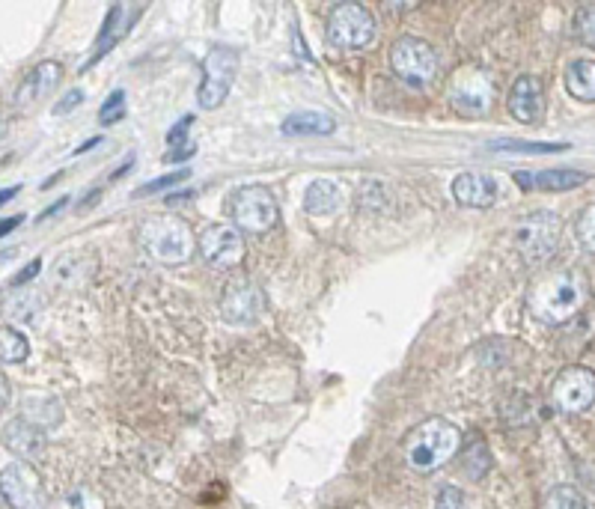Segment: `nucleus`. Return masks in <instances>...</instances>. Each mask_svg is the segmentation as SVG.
<instances>
[{
	"label": "nucleus",
	"instance_id": "1",
	"mask_svg": "<svg viewBox=\"0 0 595 509\" xmlns=\"http://www.w3.org/2000/svg\"><path fill=\"white\" fill-rule=\"evenodd\" d=\"M590 298V280L578 268H566L539 280L530 292V313L542 325H566L572 322Z\"/></svg>",
	"mask_w": 595,
	"mask_h": 509
},
{
	"label": "nucleus",
	"instance_id": "2",
	"mask_svg": "<svg viewBox=\"0 0 595 509\" xmlns=\"http://www.w3.org/2000/svg\"><path fill=\"white\" fill-rule=\"evenodd\" d=\"M462 447V432L444 417H429L420 426H414L402 441V456L411 471L432 474L441 465H447Z\"/></svg>",
	"mask_w": 595,
	"mask_h": 509
},
{
	"label": "nucleus",
	"instance_id": "3",
	"mask_svg": "<svg viewBox=\"0 0 595 509\" xmlns=\"http://www.w3.org/2000/svg\"><path fill=\"white\" fill-rule=\"evenodd\" d=\"M140 248L161 265H182L197 254V236L179 215H158L140 227Z\"/></svg>",
	"mask_w": 595,
	"mask_h": 509
},
{
	"label": "nucleus",
	"instance_id": "4",
	"mask_svg": "<svg viewBox=\"0 0 595 509\" xmlns=\"http://www.w3.org/2000/svg\"><path fill=\"white\" fill-rule=\"evenodd\" d=\"M390 69L408 87H426L438 75V51L420 36H399L390 45Z\"/></svg>",
	"mask_w": 595,
	"mask_h": 509
},
{
	"label": "nucleus",
	"instance_id": "5",
	"mask_svg": "<svg viewBox=\"0 0 595 509\" xmlns=\"http://www.w3.org/2000/svg\"><path fill=\"white\" fill-rule=\"evenodd\" d=\"M378 36L375 15L363 3H337L328 15V39L340 51H360Z\"/></svg>",
	"mask_w": 595,
	"mask_h": 509
},
{
	"label": "nucleus",
	"instance_id": "6",
	"mask_svg": "<svg viewBox=\"0 0 595 509\" xmlns=\"http://www.w3.org/2000/svg\"><path fill=\"white\" fill-rule=\"evenodd\" d=\"M560 236H563V221H560V215H554L548 209L530 212L515 227V245H518V254L524 256L527 265L545 262L548 256L557 251Z\"/></svg>",
	"mask_w": 595,
	"mask_h": 509
},
{
	"label": "nucleus",
	"instance_id": "7",
	"mask_svg": "<svg viewBox=\"0 0 595 509\" xmlns=\"http://www.w3.org/2000/svg\"><path fill=\"white\" fill-rule=\"evenodd\" d=\"M236 75L238 51L227 48V45L209 48L206 66H203V84H200V90H197L200 108H203V111H218V108L227 102V96H230V90H233V84H236Z\"/></svg>",
	"mask_w": 595,
	"mask_h": 509
},
{
	"label": "nucleus",
	"instance_id": "8",
	"mask_svg": "<svg viewBox=\"0 0 595 509\" xmlns=\"http://www.w3.org/2000/svg\"><path fill=\"white\" fill-rule=\"evenodd\" d=\"M280 221V206L271 188L265 185H244L233 194V224L244 233H268Z\"/></svg>",
	"mask_w": 595,
	"mask_h": 509
},
{
	"label": "nucleus",
	"instance_id": "9",
	"mask_svg": "<svg viewBox=\"0 0 595 509\" xmlns=\"http://www.w3.org/2000/svg\"><path fill=\"white\" fill-rule=\"evenodd\" d=\"M450 102L465 117H485L494 102L491 75L479 66H462L450 81Z\"/></svg>",
	"mask_w": 595,
	"mask_h": 509
},
{
	"label": "nucleus",
	"instance_id": "10",
	"mask_svg": "<svg viewBox=\"0 0 595 509\" xmlns=\"http://www.w3.org/2000/svg\"><path fill=\"white\" fill-rule=\"evenodd\" d=\"M0 498L9 509H48L42 480L27 462H12L0 471Z\"/></svg>",
	"mask_w": 595,
	"mask_h": 509
},
{
	"label": "nucleus",
	"instance_id": "11",
	"mask_svg": "<svg viewBox=\"0 0 595 509\" xmlns=\"http://www.w3.org/2000/svg\"><path fill=\"white\" fill-rule=\"evenodd\" d=\"M551 402L560 414H581L595 402V373L590 367H566L551 387Z\"/></svg>",
	"mask_w": 595,
	"mask_h": 509
},
{
	"label": "nucleus",
	"instance_id": "12",
	"mask_svg": "<svg viewBox=\"0 0 595 509\" xmlns=\"http://www.w3.org/2000/svg\"><path fill=\"white\" fill-rule=\"evenodd\" d=\"M197 251L203 254V259L212 268H236L238 262L244 259V239L241 230H236L233 224H215L206 227L203 236L197 239Z\"/></svg>",
	"mask_w": 595,
	"mask_h": 509
},
{
	"label": "nucleus",
	"instance_id": "13",
	"mask_svg": "<svg viewBox=\"0 0 595 509\" xmlns=\"http://www.w3.org/2000/svg\"><path fill=\"white\" fill-rule=\"evenodd\" d=\"M224 316L233 325H247L256 322L259 313L265 310V292L253 283V280H233L224 289Z\"/></svg>",
	"mask_w": 595,
	"mask_h": 509
},
{
	"label": "nucleus",
	"instance_id": "14",
	"mask_svg": "<svg viewBox=\"0 0 595 509\" xmlns=\"http://www.w3.org/2000/svg\"><path fill=\"white\" fill-rule=\"evenodd\" d=\"M509 114L524 123V126H536L545 114V87L539 78L533 75H521L512 90H509Z\"/></svg>",
	"mask_w": 595,
	"mask_h": 509
},
{
	"label": "nucleus",
	"instance_id": "15",
	"mask_svg": "<svg viewBox=\"0 0 595 509\" xmlns=\"http://www.w3.org/2000/svg\"><path fill=\"white\" fill-rule=\"evenodd\" d=\"M453 197L462 203V206H471V209H488L497 203L500 197V185L494 176L488 173H459L453 179Z\"/></svg>",
	"mask_w": 595,
	"mask_h": 509
},
{
	"label": "nucleus",
	"instance_id": "16",
	"mask_svg": "<svg viewBox=\"0 0 595 509\" xmlns=\"http://www.w3.org/2000/svg\"><path fill=\"white\" fill-rule=\"evenodd\" d=\"M3 444L12 453H18L24 462H33L45 453V432L39 426H33L30 420L15 417V420L3 423Z\"/></svg>",
	"mask_w": 595,
	"mask_h": 509
},
{
	"label": "nucleus",
	"instance_id": "17",
	"mask_svg": "<svg viewBox=\"0 0 595 509\" xmlns=\"http://www.w3.org/2000/svg\"><path fill=\"white\" fill-rule=\"evenodd\" d=\"M60 78H63L60 63H54V60L39 63V66H36V69H30V72H27V78L21 81L18 93H15V102H18L21 108H27V105H33V102L45 99V96L60 84Z\"/></svg>",
	"mask_w": 595,
	"mask_h": 509
},
{
	"label": "nucleus",
	"instance_id": "18",
	"mask_svg": "<svg viewBox=\"0 0 595 509\" xmlns=\"http://www.w3.org/2000/svg\"><path fill=\"white\" fill-rule=\"evenodd\" d=\"M524 191H572L590 176L581 170H542V173H515L512 176Z\"/></svg>",
	"mask_w": 595,
	"mask_h": 509
},
{
	"label": "nucleus",
	"instance_id": "19",
	"mask_svg": "<svg viewBox=\"0 0 595 509\" xmlns=\"http://www.w3.org/2000/svg\"><path fill=\"white\" fill-rule=\"evenodd\" d=\"M343 203H346V194L334 179H316L304 191V209L316 218H328V215L340 212Z\"/></svg>",
	"mask_w": 595,
	"mask_h": 509
},
{
	"label": "nucleus",
	"instance_id": "20",
	"mask_svg": "<svg viewBox=\"0 0 595 509\" xmlns=\"http://www.w3.org/2000/svg\"><path fill=\"white\" fill-rule=\"evenodd\" d=\"M93 268H96V259L90 254H84V251L81 254L60 256L54 262V283L60 289H78V286H84L90 280Z\"/></svg>",
	"mask_w": 595,
	"mask_h": 509
},
{
	"label": "nucleus",
	"instance_id": "21",
	"mask_svg": "<svg viewBox=\"0 0 595 509\" xmlns=\"http://www.w3.org/2000/svg\"><path fill=\"white\" fill-rule=\"evenodd\" d=\"M280 128L289 137H322V134H334L337 120L325 111H298V114H289Z\"/></svg>",
	"mask_w": 595,
	"mask_h": 509
},
{
	"label": "nucleus",
	"instance_id": "22",
	"mask_svg": "<svg viewBox=\"0 0 595 509\" xmlns=\"http://www.w3.org/2000/svg\"><path fill=\"white\" fill-rule=\"evenodd\" d=\"M21 417L30 420L33 426H39L42 432L57 426L63 420V405L54 399V396H45V393H30L21 399Z\"/></svg>",
	"mask_w": 595,
	"mask_h": 509
},
{
	"label": "nucleus",
	"instance_id": "23",
	"mask_svg": "<svg viewBox=\"0 0 595 509\" xmlns=\"http://www.w3.org/2000/svg\"><path fill=\"white\" fill-rule=\"evenodd\" d=\"M566 90L575 102H595V60H572L566 66Z\"/></svg>",
	"mask_w": 595,
	"mask_h": 509
},
{
	"label": "nucleus",
	"instance_id": "24",
	"mask_svg": "<svg viewBox=\"0 0 595 509\" xmlns=\"http://www.w3.org/2000/svg\"><path fill=\"white\" fill-rule=\"evenodd\" d=\"M128 27V6L125 3H114L108 9V18H105V27H102V36L96 42V51H93V63L105 54V48H114L117 39L122 36V30Z\"/></svg>",
	"mask_w": 595,
	"mask_h": 509
},
{
	"label": "nucleus",
	"instance_id": "25",
	"mask_svg": "<svg viewBox=\"0 0 595 509\" xmlns=\"http://www.w3.org/2000/svg\"><path fill=\"white\" fill-rule=\"evenodd\" d=\"M39 310H42V298L30 289L12 292L9 298H3V316L12 322H33Z\"/></svg>",
	"mask_w": 595,
	"mask_h": 509
},
{
	"label": "nucleus",
	"instance_id": "26",
	"mask_svg": "<svg viewBox=\"0 0 595 509\" xmlns=\"http://www.w3.org/2000/svg\"><path fill=\"white\" fill-rule=\"evenodd\" d=\"M27 358H30L27 337L12 325H0V364H24Z\"/></svg>",
	"mask_w": 595,
	"mask_h": 509
},
{
	"label": "nucleus",
	"instance_id": "27",
	"mask_svg": "<svg viewBox=\"0 0 595 509\" xmlns=\"http://www.w3.org/2000/svg\"><path fill=\"white\" fill-rule=\"evenodd\" d=\"M494 152H521V155H551L569 149V143H533V140H494Z\"/></svg>",
	"mask_w": 595,
	"mask_h": 509
},
{
	"label": "nucleus",
	"instance_id": "28",
	"mask_svg": "<svg viewBox=\"0 0 595 509\" xmlns=\"http://www.w3.org/2000/svg\"><path fill=\"white\" fill-rule=\"evenodd\" d=\"M542 509H590L584 495L575 489V486H554L548 495H545V504Z\"/></svg>",
	"mask_w": 595,
	"mask_h": 509
},
{
	"label": "nucleus",
	"instance_id": "29",
	"mask_svg": "<svg viewBox=\"0 0 595 509\" xmlns=\"http://www.w3.org/2000/svg\"><path fill=\"white\" fill-rule=\"evenodd\" d=\"M48 509H102V498H99L96 492H90V489L78 486V489L66 492L54 507H48Z\"/></svg>",
	"mask_w": 595,
	"mask_h": 509
},
{
	"label": "nucleus",
	"instance_id": "30",
	"mask_svg": "<svg viewBox=\"0 0 595 509\" xmlns=\"http://www.w3.org/2000/svg\"><path fill=\"white\" fill-rule=\"evenodd\" d=\"M575 233H578V242H581L590 254H595V203H590V206L581 212Z\"/></svg>",
	"mask_w": 595,
	"mask_h": 509
},
{
	"label": "nucleus",
	"instance_id": "31",
	"mask_svg": "<svg viewBox=\"0 0 595 509\" xmlns=\"http://www.w3.org/2000/svg\"><path fill=\"white\" fill-rule=\"evenodd\" d=\"M575 33L595 48V3L593 6H581L578 15H575Z\"/></svg>",
	"mask_w": 595,
	"mask_h": 509
},
{
	"label": "nucleus",
	"instance_id": "32",
	"mask_svg": "<svg viewBox=\"0 0 595 509\" xmlns=\"http://www.w3.org/2000/svg\"><path fill=\"white\" fill-rule=\"evenodd\" d=\"M122 117H125V93H122V90H114L111 99L105 102L102 114H99V123H102V126H114Z\"/></svg>",
	"mask_w": 595,
	"mask_h": 509
},
{
	"label": "nucleus",
	"instance_id": "33",
	"mask_svg": "<svg viewBox=\"0 0 595 509\" xmlns=\"http://www.w3.org/2000/svg\"><path fill=\"white\" fill-rule=\"evenodd\" d=\"M465 459H468V474H474V465H479V477L491 468V456H488V447L482 441L471 444V450L465 453Z\"/></svg>",
	"mask_w": 595,
	"mask_h": 509
},
{
	"label": "nucleus",
	"instance_id": "34",
	"mask_svg": "<svg viewBox=\"0 0 595 509\" xmlns=\"http://www.w3.org/2000/svg\"><path fill=\"white\" fill-rule=\"evenodd\" d=\"M191 173L188 170H179V173H170V176H161V179H155V182H149V185H143L137 194L143 197V194H155V191H164V188H170V185H179V182H185Z\"/></svg>",
	"mask_w": 595,
	"mask_h": 509
},
{
	"label": "nucleus",
	"instance_id": "35",
	"mask_svg": "<svg viewBox=\"0 0 595 509\" xmlns=\"http://www.w3.org/2000/svg\"><path fill=\"white\" fill-rule=\"evenodd\" d=\"M81 102H84V90H69V93L60 99V105L54 108V117H66V114H72Z\"/></svg>",
	"mask_w": 595,
	"mask_h": 509
},
{
	"label": "nucleus",
	"instance_id": "36",
	"mask_svg": "<svg viewBox=\"0 0 595 509\" xmlns=\"http://www.w3.org/2000/svg\"><path fill=\"white\" fill-rule=\"evenodd\" d=\"M462 492L456 489V486H444L441 492H438V507L435 509H462Z\"/></svg>",
	"mask_w": 595,
	"mask_h": 509
},
{
	"label": "nucleus",
	"instance_id": "37",
	"mask_svg": "<svg viewBox=\"0 0 595 509\" xmlns=\"http://www.w3.org/2000/svg\"><path fill=\"white\" fill-rule=\"evenodd\" d=\"M39 268H42V259H39V256H36V259H30V262L21 268V274H15V277H12V286H24L27 280H33V277L39 274Z\"/></svg>",
	"mask_w": 595,
	"mask_h": 509
},
{
	"label": "nucleus",
	"instance_id": "38",
	"mask_svg": "<svg viewBox=\"0 0 595 509\" xmlns=\"http://www.w3.org/2000/svg\"><path fill=\"white\" fill-rule=\"evenodd\" d=\"M188 126H191V117H185V120H182L179 126H173V131L167 134V140H170V143L182 140V137H185V131H188Z\"/></svg>",
	"mask_w": 595,
	"mask_h": 509
},
{
	"label": "nucleus",
	"instance_id": "39",
	"mask_svg": "<svg viewBox=\"0 0 595 509\" xmlns=\"http://www.w3.org/2000/svg\"><path fill=\"white\" fill-rule=\"evenodd\" d=\"M21 221H24V215H15V218H6V221H0V239H3L6 233H12V230L21 224Z\"/></svg>",
	"mask_w": 595,
	"mask_h": 509
},
{
	"label": "nucleus",
	"instance_id": "40",
	"mask_svg": "<svg viewBox=\"0 0 595 509\" xmlns=\"http://www.w3.org/2000/svg\"><path fill=\"white\" fill-rule=\"evenodd\" d=\"M6 402H9V384H6L3 373H0V411L6 408Z\"/></svg>",
	"mask_w": 595,
	"mask_h": 509
},
{
	"label": "nucleus",
	"instance_id": "41",
	"mask_svg": "<svg viewBox=\"0 0 595 509\" xmlns=\"http://www.w3.org/2000/svg\"><path fill=\"white\" fill-rule=\"evenodd\" d=\"M15 194H18V185H12V188H3V191H0V206H3L9 197H15Z\"/></svg>",
	"mask_w": 595,
	"mask_h": 509
},
{
	"label": "nucleus",
	"instance_id": "42",
	"mask_svg": "<svg viewBox=\"0 0 595 509\" xmlns=\"http://www.w3.org/2000/svg\"><path fill=\"white\" fill-rule=\"evenodd\" d=\"M99 143H102V140H99V137H93V140H87V143H84V146H81V149H78L75 155H84L87 149H93V146H99Z\"/></svg>",
	"mask_w": 595,
	"mask_h": 509
},
{
	"label": "nucleus",
	"instance_id": "43",
	"mask_svg": "<svg viewBox=\"0 0 595 509\" xmlns=\"http://www.w3.org/2000/svg\"><path fill=\"white\" fill-rule=\"evenodd\" d=\"M66 203H69V197H63V200H60V203H54V206H51V209H48V212H45V215H42V218H48V215H54V212H60V209H63V206H66Z\"/></svg>",
	"mask_w": 595,
	"mask_h": 509
},
{
	"label": "nucleus",
	"instance_id": "44",
	"mask_svg": "<svg viewBox=\"0 0 595 509\" xmlns=\"http://www.w3.org/2000/svg\"><path fill=\"white\" fill-rule=\"evenodd\" d=\"M0 137H3V128H0Z\"/></svg>",
	"mask_w": 595,
	"mask_h": 509
}]
</instances>
